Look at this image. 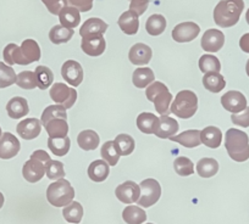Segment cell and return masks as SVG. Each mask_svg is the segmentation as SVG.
<instances>
[{
    "label": "cell",
    "instance_id": "49",
    "mask_svg": "<svg viewBox=\"0 0 249 224\" xmlns=\"http://www.w3.org/2000/svg\"><path fill=\"white\" fill-rule=\"evenodd\" d=\"M93 1L94 0H68V3L72 8L77 9L80 13H87V11L92 10Z\"/></svg>",
    "mask_w": 249,
    "mask_h": 224
},
{
    "label": "cell",
    "instance_id": "37",
    "mask_svg": "<svg viewBox=\"0 0 249 224\" xmlns=\"http://www.w3.org/2000/svg\"><path fill=\"white\" fill-rule=\"evenodd\" d=\"M165 28H166V20L164 16L159 15V14L152 15L145 22V30H147L148 34L153 35V37L164 33Z\"/></svg>",
    "mask_w": 249,
    "mask_h": 224
},
{
    "label": "cell",
    "instance_id": "56",
    "mask_svg": "<svg viewBox=\"0 0 249 224\" xmlns=\"http://www.w3.org/2000/svg\"><path fill=\"white\" fill-rule=\"evenodd\" d=\"M147 224H153V223H147Z\"/></svg>",
    "mask_w": 249,
    "mask_h": 224
},
{
    "label": "cell",
    "instance_id": "38",
    "mask_svg": "<svg viewBox=\"0 0 249 224\" xmlns=\"http://www.w3.org/2000/svg\"><path fill=\"white\" fill-rule=\"evenodd\" d=\"M62 216L70 223H80L83 217V207L80 202L72 201L70 205L64 207L62 209Z\"/></svg>",
    "mask_w": 249,
    "mask_h": 224
},
{
    "label": "cell",
    "instance_id": "31",
    "mask_svg": "<svg viewBox=\"0 0 249 224\" xmlns=\"http://www.w3.org/2000/svg\"><path fill=\"white\" fill-rule=\"evenodd\" d=\"M219 171V163L215 159L204 157L197 163V172L202 178H212Z\"/></svg>",
    "mask_w": 249,
    "mask_h": 224
},
{
    "label": "cell",
    "instance_id": "3",
    "mask_svg": "<svg viewBox=\"0 0 249 224\" xmlns=\"http://www.w3.org/2000/svg\"><path fill=\"white\" fill-rule=\"evenodd\" d=\"M225 147L229 156L236 162H244L249 159V137L242 130L231 128L225 134Z\"/></svg>",
    "mask_w": 249,
    "mask_h": 224
},
{
    "label": "cell",
    "instance_id": "33",
    "mask_svg": "<svg viewBox=\"0 0 249 224\" xmlns=\"http://www.w3.org/2000/svg\"><path fill=\"white\" fill-rule=\"evenodd\" d=\"M122 218L127 224H142L147 221V213L141 207L127 206L122 212Z\"/></svg>",
    "mask_w": 249,
    "mask_h": 224
},
{
    "label": "cell",
    "instance_id": "18",
    "mask_svg": "<svg viewBox=\"0 0 249 224\" xmlns=\"http://www.w3.org/2000/svg\"><path fill=\"white\" fill-rule=\"evenodd\" d=\"M153 51L148 45L143 44V43H137L133 45L128 52V59L133 65L143 66L148 65L149 61L152 60Z\"/></svg>",
    "mask_w": 249,
    "mask_h": 224
},
{
    "label": "cell",
    "instance_id": "39",
    "mask_svg": "<svg viewBox=\"0 0 249 224\" xmlns=\"http://www.w3.org/2000/svg\"><path fill=\"white\" fill-rule=\"evenodd\" d=\"M35 73L36 78H37V87L40 90H45L54 82V75H53L52 70L47 66H37Z\"/></svg>",
    "mask_w": 249,
    "mask_h": 224
},
{
    "label": "cell",
    "instance_id": "26",
    "mask_svg": "<svg viewBox=\"0 0 249 224\" xmlns=\"http://www.w3.org/2000/svg\"><path fill=\"white\" fill-rule=\"evenodd\" d=\"M200 140L205 146L217 149L222 143V133L217 127L209 126L200 132Z\"/></svg>",
    "mask_w": 249,
    "mask_h": 224
},
{
    "label": "cell",
    "instance_id": "30",
    "mask_svg": "<svg viewBox=\"0 0 249 224\" xmlns=\"http://www.w3.org/2000/svg\"><path fill=\"white\" fill-rule=\"evenodd\" d=\"M155 75L153 72L152 68L149 67H140L133 72L132 75V82L135 87L143 89V88L148 87L154 82Z\"/></svg>",
    "mask_w": 249,
    "mask_h": 224
},
{
    "label": "cell",
    "instance_id": "50",
    "mask_svg": "<svg viewBox=\"0 0 249 224\" xmlns=\"http://www.w3.org/2000/svg\"><path fill=\"white\" fill-rule=\"evenodd\" d=\"M148 6H149V0H131L130 10L141 16L147 11Z\"/></svg>",
    "mask_w": 249,
    "mask_h": 224
},
{
    "label": "cell",
    "instance_id": "9",
    "mask_svg": "<svg viewBox=\"0 0 249 224\" xmlns=\"http://www.w3.org/2000/svg\"><path fill=\"white\" fill-rule=\"evenodd\" d=\"M50 97L57 105H62L66 110L71 109L77 100V92L73 88L68 87L64 83H56L53 84L49 92Z\"/></svg>",
    "mask_w": 249,
    "mask_h": 224
},
{
    "label": "cell",
    "instance_id": "55",
    "mask_svg": "<svg viewBox=\"0 0 249 224\" xmlns=\"http://www.w3.org/2000/svg\"><path fill=\"white\" fill-rule=\"evenodd\" d=\"M1 135H3V132H1V128H0V138H1Z\"/></svg>",
    "mask_w": 249,
    "mask_h": 224
},
{
    "label": "cell",
    "instance_id": "27",
    "mask_svg": "<svg viewBox=\"0 0 249 224\" xmlns=\"http://www.w3.org/2000/svg\"><path fill=\"white\" fill-rule=\"evenodd\" d=\"M59 20L61 26L73 30V28L77 27L81 22L80 11H78L77 9L72 8V6H66V8H64L60 11Z\"/></svg>",
    "mask_w": 249,
    "mask_h": 224
},
{
    "label": "cell",
    "instance_id": "4",
    "mask_svg": "<svg viewBox=\"0 0 249 224\" xmlns=\"http://www.w3.org/2000/svg\"><path fill=\"white\" fill-rule=\"evenodd\" d=\"M50 161H52V159L44 150H36L31 155L30 160L23 164V178L30 183L39 182L44 177L45 167Z\"/></svg>",
    "mask_w": 249,
    "mask_h": 224
},
{
    "label": "cell",
    "instance_id": "54",
    "mask_svg": "<svg viewBox=\"0 0 249 224\" xmlns=\"http://www.w3.org/2000/svg\"><path fill=\"white\" fill-rule=\"evenodd\" d=\"M246 20H247V23L249 25V9L247 10V14H246Z\"/></svg>",
    "mask_w": 249,
    "mask_h": 224
},
{
    "label": "cell",
    "instance_id": "36",
    "mask_svg": "<svg viewBox=\"0 0 249 224\" xmlns=\"http://www.w3.org/2000/svg\"><path fill=\"white\" fill-rule=\"evenodd\" d=\"M48 147L56 156H65L71 147V140L69 137L65 138H49Z\"/></svg>",
    "mask_w": 249,
    "mask_h": 224
},
{
    "label": "cell",
    "instance_id": "47",
    "mask_svg": "<svg viewBox=\"0 0 249 224\" xmlns=\"http://www.w3.org/2000/svg\"><path fill=\"white\" fill-rule=\"evenodd\" d=\"M48 11L53 15H59L60 11L68 6V0H42Z\"/></svg>",
    "mask_w": 249,
    "mask_h": 224
},
{
    "label": "cell",
    "instance_id": "35",
    "mask_svg": "<svg viewBox=\"0 0 249 224\" xmlns=\"http://www.w3.org/2000/svg\"><path fill=\"white\" fill-rule=\"evenodd\" d=\"M203 85L209 92L220 93L226 87V82L220 73H205L203 77Z\"/></svg>",
    "mask_w": 249,
    "mask_h": 224
},
{
    "label": "cell",
    "instance_id": "22",
    "mask_svg": "<svg viewBox=\"0 0 249 224\" xmlns=\"http://www.w3.org/2000/svg\"><path fill=\"white\" fill-rule=\"evenodd\" d=\"M170 139H171V142L178 143L182 146L188 147V149H193V147H197L202 144V140H200V130L197 129L186 130V132L181 133V134L174 135Z\"/></svg>",
    "mask_w": 249,
    "mask_h": 224
},
{
    "label": "cell",
    "instance_id": "24",
    "mask_svg": "<svg viewBox=\"0 0 249 224\" xmlns=\"http://www.w3.org/2000/svg\"><path fill=\"white\" fill-rule=\"evenodd\" d=\"M137 127L145 134H155L159 127V117L150 112H143L137 117Z\"/></svg>",
    "mask_w": 249,
    "mask_h": 224
},
{
    "label": "cell",
    "instance_id": "19",
    "mask_svg": "<svg viewBox=\"0 0 249 224\" xmlns=\"http://www.w3.org/2000/svg\"><path fill=\"white\" fill-rule=\"evenodd\" d=\"M117 23H119V27L121 28L122 32L127 35L136 34V33L138 32V28H140L138 15L131 10L124 11V13L120 16Z\"/></svg>",
    "mask_w": 249,
    "mask_h": 224
},
{
    "label": "cell",
    "instance_id": "16",
    "mask_svg": "<svg viewBox=\"0 0 249 224\" xmlns=\"http://www.w3.org/2000/svg\"><path fill=\"white\" fill-rule=\"evenodd\" d=\"M225 44V34L219 30H208L203 34L200 45L208 52H217Z\"/></svg>",
    "mask_w": 249,
    "mask_h": 224
},
{
    "label": "cell",
    "instance_id": "53",
    "mask_svg": "<svg viewBox=\"0 0 249 224\" xmlns=\"http://www.w3.org/2000/svg\"><path fill=\"white\" fill-rule=\"evenodd\" d=\"M246 72H247V75H248V77H249V60L247 61V65H246Z\"/></svg>",
    "mask_w": 249,
    "mask_h": 224
},
{
    "label": "cell",
    "instance_id": "42",
    "mask_svg": "<svg viewBox=\"0 0 249 224\" xmlns=\"http://www.w3.org/2000/svg\"><path fill=\"white\" fill-rule=\"evenodd\" d=\"M174 168L177 175L182 176V177H188V176L193 175V172H195L193 162L188 157L184 156H179L175 160Z\"/></svg>",
    "mask_w": 249,
    "mask_h": 224
},
{
    "label": "cell",
    "instance_id": "6",
    "mask_svg": "<svg viewBox=\"0 0 249 224\" xmlns=\"http://www.w3.org/2000/svg\"><path fill=\"white\" fill-rule=\"evenodd\" d=\"M75 189L66 179H59L52 183L47 189V200L55 207H66L73 201Z\"/></svg>",
    "mask_w": 249,
    "mask_h": 224
},
{
    "label": "cell",
    "instance_id": "2",
    "mask_svg": "<svg viewBox=\"0 0 249 224\" xmlns=\"http://www.w3.org/2000/svg\"><path fill=\"white\" fill-rule=\"evenodd\" d=\"M243 9V0H221L214 9L215 23L222 28L237 25Z\"/></svg>",
    "mask_w": 249,
    "mask_h": 224
},
{
    "label": "cell",
    "instance_id": "8",
    "mask_svg": "<svg viewBox=\"0 0 249 224\" xmlns=\"http://www.w3.org/2000/svg\"><path fill=\"white\" fill-rule=\"evenodd\" d=\"M140 188L142 195H141L137 204L141 207L147 208V207L153 206V205L159 201L160 196H161V187H160L158 180L152 179V178L144 179L143 182H141Z\"/></svg>",
    "mask_w": 249,
    "mask_h": 224
},
{
    "label": "cell",
    "instance_id": "28",
    "mask_svg": "<svg viewBox=\"0 0 249 224\" xmlns=\"http://www.w3.org/2000/svg\"><path fill=\"white\" fill-rule=\"evenodd\" d=\"M107 30V23L100 18H88L85 23L82 25L80 30L81 37H86V35H92V34H104Z\"/></svg>",
    "mask_w": 249,
    "mask_h": 224
},
{
    "label": "cell",
    "instance_id": "17",
    "mask_svg": "<svg viewBox=\"0 0 249 224\" xmlns=\"http://www.w3.org/2000/svg\"><path fill=\"white\" fill-rule=\"evenodd\" d=\"M16 130L22 139H36L42 130V122L38 121L37 118H27V120H23L18 123Z\"/></svg>",
    "mask_w": 249,
    "mask_h": 224
},
{
    "label": "cell",
    "instance_id": "13",
    "mask_svg": "<svg viewBox=\"0 0 249 224\" xmlns=\"http://www.w3.org/2000/svg\"><path fill=\"white\" fill-rule=\"evenodd\" d=\"M61 76L68 84L78 87L83 80V68L77 61L68 60L62 65Z\"/></svg>",
    "mask_w": 249,
    "mask_h": 224
},
{
    "label": "cell",
    "instance_id": "44",
    "mask_svg": "<svg viewBox=\"0 0 249 224\" xmlns=\"http://www.w3.org/2000/svg\"><path fill=\"white\" fill-rule=\"evenodd\" d=\"M100 154H102L103 160L105 162H107V164H110V166H115L119 162L120 155L117 152L112 140H109V142H107L103 145L102 150H100Z\"/></svg>",
    "mask_w": 249,
    "mask_h": 224
},
{
    "label": "cell",
    "instance_id": "41",
    "mask_svg": "<svg viewBox=\"0 0 249 224\" xmlns=\"http://www.w3.org/2000/svg\"><path fill=\"white\" fill-rule=\"evenodd\" d=\"M52 118H64L68 120V113H66V109L62 105H50L47 109L43 111L42 113V125H45Z\"/></svg>",
    "mask_w": 249,
    "mask_h": 224
},
{
    "label": "cell",
    "instance_id": "46",
    "mask_svg": "<svg viewBox=\"0 0 249 224\" xmlns=\"http://www.w3.org/2000/svg\"><path fill=\"white\" fill-rule=\"evenodd\" d=\"M16 84L22 89H35V88H37L36 73L32 71H23V72L18 73V78H16Z\"/></svg>",
    "mask_w": 249,
    "mask_h": 224
},
{
    "label": "cell",
    "instance_id": "1",
    "mask_svg": "<svg viewBox=\"0 0 249 224\" xmlns=\"http://www.w3.org/2000/svg\"><path fill=\"white\" fill-rule=\"evenodd\" d=\"M3 56L8 65L26 66L39 60L40 48L38 43L33 39L23 40L21 47L11 43L5 47Z\"/></svg>",
    "mask_w": 249,
    "mask_h": 224
},
{
    "label": "cell",
    "instance_id": "32",
    "mask_svg": "<svg viewBox=\"0 0 249 224\" xmlns=\"http://www.w3.org/2000/svg\"><path fill=\"white\" fill-rule=\"evenodd\" d=\"M114 144L120 156H128V155H131L136 146L135 139L128 134H119L115 138Z\"/></svg>",
    "mask_w": 249,
    "mask_h": 224
},
{
    "label": "cell",
    "instance_id": "11",
    "mask_svg": "<svg viewBox=\"0 0 249 224\" xmlns=\"http://www.w3.org/2000/svg\"><path fill=\"white\" fill-rule=\"evenodd\" d=\"M221 104L224 109L231 113H238L247 109L246 96L237 90H230L226 94L222 95Z\"/></svg>",
    "mask_w": 249,
    "mask_h": 224
},
{
    "label": "cell",
    "instance_id": "40",
    "mask_svg": "<svg viewBox=\"0 0 249 224\" xmlns=\"http://www.w3.org/2000/svg\"><path fill=\"white\" fill-rule=\"evenodd\" d=\"M199 68L203 73H220L221 64L214 55H203L199 59Z\"/></svg>",
    "mask_w": 249,
    "mask_h": 224
},
{
    "label": "cell",
    "instance_id": "20",
    "mask_svg": "<svg viewBox=\"0 0 249 224\" xmlns=\"http://www.w3.org/2000/svg\"><path fill=\"white\" fill-rule=\"evenodd\" d=\"M178 122L174 120L170 116H160L159 117V127H158L157 135L160 139H170L178 132Z\"/></svg>",
    "mask_w": 249,
    "mask_h": 224
},
{
    "label": "cell",
    "instance_id": "15",
    "mask_svg": "<svg viewBox=\"0 0 249 224\" xmlns=\"http://www.w3.org/2000/svg\"><path fill=\"white\" fill-rule=\"evenodd\" d=\"M21 144L18 138L11 133H3L0 138V159L10 160L20 152Z\"/></svg>",
    "mask_w": 249,
    "mask_h": 224
},
{
    "label": "cell",
    "instance_id": "7",
    "mask_svg": "<svg viewBox=\"0 0 249 224\" xmlns=\"http://www.w3.org/2000/svg\"><path fill=\"white\" fill-rule=\"evenodd\" d=\"M171 112L179 118H191L198 110V97L192 90H181L171 104Z\"/></svg>",
    "mask_w": 249,
    "mask_h": 224
},
{
    "label": "cell",
    "instance_id": "12",
    "mask_svg": "<svg viewBox=\"0 0 249 224\" xmlns=\"http://www.w3.org/2000/svg\"><path fill=\"white\" fill-rule=\"evenodd\" d=\"M117 199L124 204H133L137 202L141 197V188L132 180L120 184L115 190Z\"/></svg>",
    "mask_w": 249,
    "mask_h": 224
},
{
    "label": "cell",
    "instance_id": "10",
    "mask_svg": "<svg viewBox=\"0 0 249 224\" xmlns=\"http://www.w3.org/2000/svg\"><path fill=\"white\" fill-rule=\"evenodd\" d=\"M200 28L195 22H183L172 30V39L177 43H188L198 37Z\"/></svg>",
    "mask_w": 249,
    "mask_h": 224
},
{
    "label": "cell",
    "instance_id": "29",
    "mask_svg": "<svg viewBox=\"0 0 249 224\" xmlns=\"http://www.w3.org/2000/svg\"><path fill=\"white\" fill-rule=\"evenodd\" d=\"M99 135L94 130H83V132H81L77 135L78 146L82 150H85V151H93V150H95L98 145H99Z\"/></svg>",
    "mask_w": 249,
    "mask_h": 224
},
{
    "label": "cell",
    "instance_id": "51",
    "mask_svg": "<svg viewBox=\"0 0 249 224\" xmlns=\"http://www.w3.org/2000/svg\"><path fill=\"white\" fill-rule=\"evenodd\" d=\"M239 47H241L242 51L249 54V33L242 35V38L239 39Z\"/></svg>",
    "mask_w": 249,
    "mask_h": 224
},
{
    "label": "cell",
    "instance_id": "48",
    "mask_svg": "<svg viewBox=\"0 0 249 224\" xmlns=\"http://www.w3.org/2000/svg\"><path fill=\"white\" fill-rule=\"evenodd\" d=\"M231 121L233 125L239 126V127L247 128L249 127V106H247L246 110L238 113H232Z\"/></svg>",
    "mask_w": 249,
    "mask_h": 224
},
{
    "label": "cell",
    "instance_id": "34",
    "mask_svg": "<svg viewBox=\"0 0 249 224\" xmlns=\"http://www.w3.org/2000/svg\"><path fill=\"white\" fill-rule=\"evenodd\" d=\"M75 32L71 28H66L64 26H54L49 32V39L53 44H64L68 43L73 37Z\"/></svg>",
    "mask_w": 249,
    "mask_h": 224
},
{
    "label": "cell",
    "instance_id": "5",
    "mask_svg": "<svg viewBox=\"0 0 249 224\" xmlns=\"http://www.w3.org/2000/svg\"><path fill=\"white\" fill-rule=\"evenodd\" d=\"M145 96L149 101L154 104L155 110L161 116H167L171 112L172 94L169 92V88L161 82H153L145 89Z\"/></svg>",
    "mask_w": 249,
    "mask_h": 224
},
{
    "label": "cell",
    "instance_id": "14",
    "mask_svg": "<svg viewBox=\"0 0 249 224\" xmlns=\"http://www.w3.org/2000/svg\"><path fill=\"white\" fill-rule=\"evenodd\" d=\"M81 48H82L83 52L86 55H89V56H100L105 51L107 43H105L103 34L86 35V37L82 38Z\"/></svg>",
    "mask_w": 249,
    "mask_h": 224
},
{
    "label": "cell",
    "instance_id": "43",
    "mask_svg": "<svg viewBox=\"0 0 249 224\" xmlns=\"http://www.w3.org/2000/svg\"><path fill=\"white\" fill-rule=\"evenodd\" d=\"M16 78L18 76L11 66L0 63V89L13 85L14 83H16Z\"/></svg>",
    "mask_w": 249,
    "mask_h": 224
},
{
    "label": "cell",
    "instance_id": "52",
    "mask_svg": "<svg viewBox=\"0 0 249 224\" xmlns=\"http://www.w3.org/2000/svg\"><path fill=\"white\" fill-rule=\"evenodd\" d=\"M3 205H4V195L0 192V208L3 207Z\"/></svg>",
    "mask_w": 249,
    "mask_h": 224
},
{
    "label": "cell",
    "instance_id": "45",
    "mask_svg": "<svg viewBox=\"0 0 249 224\" xmlns=\"http://www.w3.org/2000/svg\"><path fill=\"white\" fill-rule=\"evenodd\" d=\"M45 175L50 180H59L65 177V170H64V163L60 161H52L45 167Z\"/></svg>",
    "mask_w": 249,
    "mask_h": 224
},
{
    "label": "cell",
    "instance_id": "23",
    "mask_svg": "<svg viewBox=\"0 0 249 224\" xmlns=\"http://www.w3.org/2000/svg\"><path fill=\"white\" fill-rule=\"evenodd\" d=\"M44 126L49 138H65L68 137L69 125L68 120L64 118H52Z\"/></svg>",
    "mask_w": 249,
    "mask_h": 224
},
{
    "label": "cell",
    "instance_id": "21",
    "mask_svg": "<svg viewBox=\"0 0 249 224\" xmlns=\"http://www.w3.org/2000/svg\"><path fill=\"white\" fill-rule=\"evenodd\" d=\"M6 111L10 118L13 120H18L22 118L30 112V107H28V102L25 97L15 96L8 102L6 105Z\"/></svg>",
    "mask_w": 249,
    "mask_h": 224
},
{
    "label": "cell",
    "instance_id": "25",
    "mask_svg": "<svg viewBox=\"0 0 249 224\" xmlns=\"http://www.w3.org/2000/svg\"><path fill=\"white\" fill-rule=\"evenodd\" d=\"M109 164L105 162L104 160H95L88 167V177L93 180V182H104L107 177H109Z\"/></svg>",
    "mask_w": 249,
    "mask_h": 224
}]
</instances>
